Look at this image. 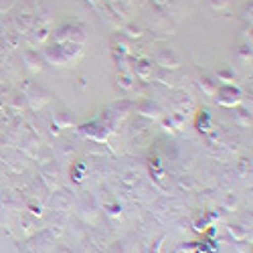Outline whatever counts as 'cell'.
Wrapping results in <instances>:
<instances>
[]
</instances>
